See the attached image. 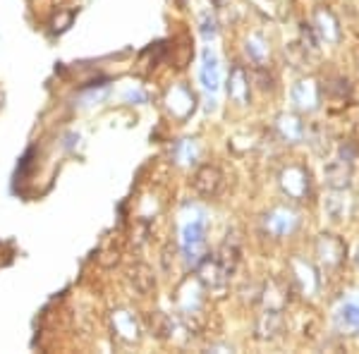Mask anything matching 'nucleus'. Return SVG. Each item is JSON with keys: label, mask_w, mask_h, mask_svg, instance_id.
<instances>
[{"label": "nucleus", "mask_w": 359, "mask_h": 354, "mask_svg": "<svg viewBox=\"0 0 359 354\" xmlns=\"http://www.w3.org/2000/svg\"><path fill=\"white\" fill-rule=\"evenodd\" d=\"M147 326H149V330H151V335H156V338H161V340L170 338V333H172V321H170V316L163 313V311H151V313H149Z\"/></svg>", "instance_id": "obj_23"}, {"label": "nucleus", "mask_w": 359, "mask_h": 354, "mask_svg": "<svg viewBox=\"0 0 359 354\" xmlns=\"http://www.w3.org/2000/svg\"><path fill=\"white\" fill-rule=\"evenodd\" d=\"M314 257L316 264L323 271H335L345 264L347 259V245L343 237L333 235V232H321L314 240Z\"/></svg>", "instance_id": "obj_1"}, {"label": "nucleus", "mask_w": 359, "mask_h": 354, "mask_svg": "<svg viewBox=\"0 0 359 354\" xmlns=\"http://www.w3.org/2000/svg\"><path fill=\"white\" fill-rule=\"evenodd\" d=\"M278 184H280V191L292 201H304L309 199L311 194V175L304 165L299 163H290L285 165L280 172H278Z\"/></svg>", "instance_id": "obj_3"}, {"label": "nucleus", "mask_w": 359, "mask_h": 354, "mask_svg": "<svg viewBox=\"0 0 359 354\" xmlns=\"http://www.w3.org/2000/svg\"><path fill=\"white\" fill-rule=\"evenodd\" d=\"M125 98H127V101H139V103L147 101V96H144L139 89H137V91H127V96H125Z\"/></svg>", "instance_id": "obj_29"}, {"label": "nucleus", "mask_w": 359, "mask_h": 354, "mask_svg": "<svg viewBox=\"0 0 359 354\" xmlns=\"http://www.w3.org/2000/svg\"><path fill=\"white\" fill-rule=\"evenodd\" d=\"M262 228L269 237L273 240H283V237L292 235L299 228V213L287 204H278L271 211L264 213L262 218Z\"/></svg>", "instance_id": "obj_2"}, {"label": "nucleus", "mask_w": 359, "mask_h": 354, "mask_svg": "<svg viewBox=\"0 0 359 354\" xmlns=\"http://www.w3.org/2000/svg\"><path fill=\"white\" fill-rule=\"evenodd\" d=\"M290 98H292V106H294L297 113H314V110L321 106V101H323L321 84H318L314 77L299 79V82L292 86Z\"/></svg>", "instance_id": "obj_7"}, {"label": "nucleus", "mask_w": 359, "mask_h": 354, "mask_svg": "<svg viewBox=\"0 0 359 354\" xmlns=\"http://www.w3.org/2000/svg\"><path fill=\"white\" fill-rule=\"evenodd\" d=\"M182 252L192 266L199 264L206 257V223L204 220H192L182 230Z\"/></svg>", "instance_id": "obj_6"}, {"label": "nucleus", "mask_w": 359, "mask_h": 354, "mask_svg": "<svg viewBox=\"0 0 359 354\" xmlns=\"http://www.w3.org/2000/svg\"><path fill=\"white\" fill-rule=\"evenodd\" d=\"M130 282L139 294H149L156 287V275L147 264H137L135 268L130 271Z\"/></svg>", "instance_id": "obj_21"}, {"label": "nucleus", "mask_w": 359, "mask_h": 354, "mask_svg": "<svg viewBox=\"0 0 359 354\" xmlns=\"http://www.w3.org/2000/svg\"><path fill=\"white\" fill-rule=\"evenodd\" d=\"M194 268H196V278H199V282L204 287H221L230 278V273L223 268V264L216 259V254H206Z\"/></svg>", "instance_id": "obj_12"}, {"label": "nucleus", "mask_w": 359, "mask_h": 354, "mask_svg": "<svg viewBox=\"0 0 359 354\" xmlns=\"http://www.w3.org/2000/svg\"><path fill=\"white\" fill-rule=\"evenodd\" d=\"M290 282L294 290H299V292L304 294V297H311V294L318 290V273L306 259L292 257L290 259Z\"/></svg>", "instance_id": "obj_9"}, {"label": "nucleus", "mask_w": 359, "mask_h": 354, "mask_svg": "<svg viewBox=\"0 0 359 354\" xmlns=\"http://www.w3.org/2000/svg\"><path fill=\"white\" fill-rule=\"evenodd\" d=\"M311 29L316 32L318 41L321 43H340V39H343V29H340V20L335 17V13L331 8H326V5H318L314 8V13H311Z\"/></svg>", "instance_id": "obj_4"}, {"label": "nucleus", "mask_w": 359, "mask_h": 354, "mask_svg": "<svg viewBox=\"0 0 359 354\" xmlns=\"http://www.w3.org/2000/svg\"><path fill=\"white\" fill-rule=\"evenodd\" d=\"M201 84L206 86L208 91H216L221 86V65H218V57L211 50H204V65H201Z\"/></svg>", "instance_id": "obj_20"}, {"label": "nucleus", "mask_w": 359, "mask_h": 354, "mask_svg": "<svg viewBox=\"0 0 359 354\" xmlns=\"http://www.w3.org/2000/svg\"><path fill=\"white\" fill-rule=\"evenodd\" d=\"M323 177L331 189H350L352 184V163L343 158H335L323 168Z\"/></svg>", "instance_id": "obj_17"}, {"label": "nucleus", "mask_w": 359, "mask_h": 354, "mask_svg": "<svg viewBox=\"0 0 359 354\" xmlns=\"http://www.w3.org/2000/svg\"><path fill=\"white\" fill-rule=\"evenodd\" d=\"M321 91L323 96H331V98H340V101H345L347 96H350V82L343 77H331L326 79V82L321 84Z\"/></svg>", "instance_id": "obj_26"}, {"label": "nucleus", "mask_w": 359, "mask_h": 354, "mask_svg": "<svg viewBox=\"0 0 359 354\" xmlns=\"http://www.w3.org/2000/svg\"><path fill=\"white\" fill-rule=\"evenodd\" d=\"M196 108V96L192 89H187L184 84H175L168 89L165 94V110L175 120H187Z\"/></svg>", "instance_id": "obj_8"}, {"label": "nucleus", "mask_w": 359, "mask_h": 354, "mask_svg": "<svg viewBox=\"0 0 359 354\" xmlns=\"http://www.w3.org/2000/svg\"><path fill=\"white\" fill-rule=\"evenodd\" d=\"M276 135L285 144H299L306 137V125L302 120V113L292 110V113H280L276 118Z\"/></svg>", "instance_id": "obj_11"}, {"label": "nucleus", "mask_w": 359, "mask_h": 354, "mask_svg": "<svg viewBox=\"0 0 359 354\" xmlns=\"http://www.w3.org/2000/svg\"><path fill=\"white\" fill-rule=\"evenodd\" d=\"M333 321L340 333H357L359 330V304L347 301V304H343L338 311H335Z\"/></svg>", "instance_id": "obj_19"}, {"label": "nucleus", "mask_w": 359, "mask_h": 354, "mask_svg": "<svg viewBox=\"0 0 359 354\" xmlns=\"http://www.w3.org/2000/svg\"><path fill=\"white\" fill-rule=\"evenodd\" d=\"M201 292H204V285L199 282V278H187L182 285L177 287V304H180V311L182 316H194L199 313V306H201Z\"/></svg>", "instance_id": "obj_13"}, {"label": "nucleus", "mask_w": 359, "mask_h": 354, "mask_svg": "<svg viewBox=\"0 0 359 354\" xmlns=\"http://www.w3.org/2000/svg\"><path fill=\"white\" fill-rule=\"evenodd\" d=\"M287 292H290L287 282L280 280V278H273L271 282H266L259 299L264 301V309H285L287 301H290V294Z\"/></svg>", "instance_id": "obj_16"}, {"label": "nucleus", "mask_w": 359, "mask_h": 354, "mask_svg": "<svg viewBox=\"0 0 359 354\" xmlns=\"http://www.w3.org/2000/svg\"><path fill=\"white\" fill-rule=\"evenodd\" d=\"M254 77H257L259 89L262 91H273V74H269V69H266L264 65H259L257 69H254Z\"/></svg>", "instance_id": "obj_27"}, {"label": "nucleus", "mask_w": 359, "mask_h": 354, "mask_svg": "<svg viewBox=\"0 0 359 354\" xmlns=\"http://www.w3.org/2000/svg\"><path fill=\"white\" fill-rule=\"evenodd\" d=\"M285 333V316H283V309H264L254 321V335L257 340L271 342L278 340Z\"/></svg>", "instance_id": "obj_10"}, {"label": "nucleus", "mask_w": 359, "mask_h": 354, "mask_svg": "<svg viewBox=\"0 0 359 354\" xmlns=\"http://www.w3.org/2000/svg\"><path fill=\"white\" fill-rule=\"evenodd\" d=\"M172 158H175V163L180 165L196 163V158H199V144H196L194 139H182V142H177L175 149H172Z\"/></svg>", "instance_id": "obj_22"}, {"label": "nucleus", "mask_w": 359, "mask_h": 354, "mask_svg": "<svg viewBox=\"0 0 359 354\" xmlns=\"http://www.w3.org/2000/svg\"><path fill=\"white\" fill-rule=\"evenodd\" d=\"M355 211V201L347 194V189H331V196L326 199V216L333 223H343Z\"/></svg>", "instance_id": "obj_14"}, {"label": "nucleus", "mask_w": 359, "mask_h": 354, "mask_svg": "<svg viewBox=\"0 0 359 354\" xmlns=\"http://www.w3.org/2000/svg\"><path fill=\"white\" fill-rule=\"evenodd\" d=\"M228 96L240 106H247L249 96H252V84H249V74L242 65H235L228 74Z\"/></svg>", "instance_id": "obj_15"}, {"label": "nucleus", "mask_w": 359, "mask_h": 354, "mask_svg": "<svg viewBox=\"0 0 359 354\" xmlns=\"http://www.w3.org/2000/svg\"><path fill=\"white\" fill-rule=\"evenodd\" d=\"M306 142H309V147L316 151V154H326L328 151V130L321 125H314V127H306Z\"/></svg>", "instance_id": "obj_25"}, {"label": "nucleus", "mask_w": 359, "mask_h": 354, "mask_svg": "<svg viewBox=\"0 0 359 354\" xmlns=\"http://www.w3.org/2000/svg\"><path fill=\"white\" fill-rule=\"evenodd\" d=\"M113 330L118 333V338H123L125 342L139 340V323H137L135 313H130L125 309L113 311Z\"/></svg>", "instance_id": "obj_18"}, {"label": "nucleus", "mask_w": 359, "mask_h": 354, "mask_svg": "<svg viewBox=\"0 0 359 354\" xmlns=\"http://www.w3.org/2000/svg\"><path fill=\"white\" fill-rule=\"evenodd\" d=\"M3 98H5V96H3V91H0V108H3Z\"/></svg>", "instance_id": "obj_31"}, {"label": "nucleus", "mask_w": 359, "mask_h": 354, "mask_svg": "<svg viewBox=\"0 0 359 354\" xmlns=\"http://www.w3.org/2000/svg\"><path fill=\"white\" fill-rule=\"evenodd\" d=\"M355 264H357V268H359V247H357V252H355Z\"/></svg>", "instance_id": "obj_30"}, {"label": "nucleus", "mask_w": 359, "mask_h": 354, "mask_svg": "<svg viewBox=\"0 0 359 354\" xmlns=\"http://www.w3.org/2000/svg\"><path fill=\"white\" fill-rule=\"evenodd\" d=\"M245 50H247V55H249V60L254 62V65H266V57H269V46H266V41L262 36H249L247 39V46H245Z\"/></svg>", "instance_id": "obj_24"}, {"label": "nucleus", "mask_w": 359, "mask_h": 354, "mask_svg": "<svg viewBox=\"0 0 359 354\" xmlns=\"http://www.w3.org/2000/svg\"><path fill=\"white\" fill-rule=\"evenodd\" d=\"M192 187H194L196 194L204 196V199H216L225 187L223 170L218 165H211V163L199 165L194 172V177H192Z\"/></svg>", "instance_id": "obj_5"}, {"label": "nucleus", "mask_w": 359, "mask_h": 354, "mask_svg": "<svg viewBox=\"0 0 359 354\" xmlns=\"http://www.w3.org/2000/svg\"><path fill=\"white\" fill-rule=\"evenodd\" d=\"M357 154H359V149H357L352 142H340V147H338V158L347 161V163H355Z\"/></svg>", "instance_id": "obj_28"}]
</instances>
